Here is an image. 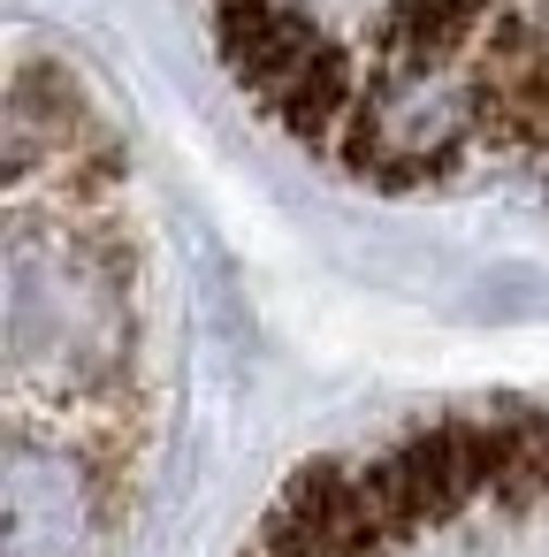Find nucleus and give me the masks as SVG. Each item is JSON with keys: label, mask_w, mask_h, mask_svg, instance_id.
Wrapping results in <instances>:
<instances>
[{"label": "nucleus", "mask_w": 549, "mask_h": 557, "mask_svg": "<svg viewBox=\"0 0 549 557\" xmlns=\"http://www.w3.org/2000/svg\"><path fill=\"white\" fill-rule=\"evenodd\" d=\"M260 123L366 191L549 161V0H191Z\"/></svg>", "instance_id": "obj_1"}, {"label": "nucleus", "mask_w": 549, "mask_h": 557, "mask_svg": "<svg viewBox=\"0 0 549 557\" xmlns=\"http://www.w3.org/2000/svg\"><path fill=\"white\" fill-rule=\"evenodd\" d=\"M245 557H549V405H450L344 443Z\"/></svg>", "instance_id": "obj_2"}, {"label": "nucleus", "mask_w": 549, "mask_h": 557, "mask_svg": "<svg viewBox=\"0 0 549 557\" xmlns=\"http://www.w3.org/2000/svg\"><path fill=\"white\" fill-rule=\"evenodd\" d=\"M541 176H549V161H541Z\"/></svg>", "instance_id": "obj_3"}]
</instances>
